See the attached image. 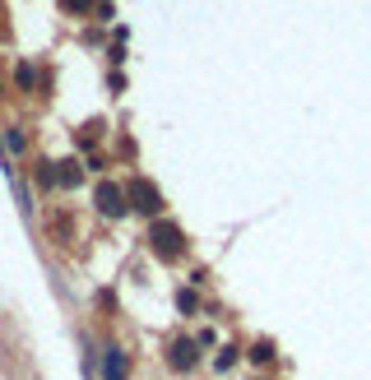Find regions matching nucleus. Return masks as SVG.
<instances>
[{"label":"nucleus","mask_w":371,"mask_h":380,"mask_svg":"<svg viewBox=\"0 0 371 380\" xmlns=\"http://www.w3.org/2000/svg\"><path fill=\"white\" fill-rule=\"evenodd\" d=\"M93 204H98L102 218H125V209H130V204H125V190L116 186V181H102L98 195H93Z\"/></svg>","instance_id":"3"},{"label":"nucleus","mask_w":371,"mask_h":380,"mask_svg":"<svg viewBox=\"0 0 371 380\" xmlns=\"http://www.w3.org/2000/svg\"><path fill=\"white\" fill-rule=\"evenodd\" d=\"M168 362L177 371H195L200 367V348H195V338H177V343L168 348Z\"/></svg>","instance_id":"4"},{"label":"nucleus","mask_w":371,"mask_h":380,"mask_svg":"<svg viewBox=\"0 0 371 380\" xmlns=\"http://www.w3.org/2000/svg\"><path fill=\"white\" fill-rule=\"evenodd\" d=\"M125 376H130V357L121 348H107L102 353V380H125Z\"/></svg>","instance_id":"5"},{"label":"nucleus","mask_w":371,"mask_h":380,"mask_svg":"<svg viewBox=\"0 0 371 380\" xmlns=\"http://www.w3.org/2000/svg\"><path fill=\"white\" fill-rule=\"evenodd\" d=\"M23 144H28V134H23L19 125H10V134H5V148H10V153H23Z\"/></svg>","instance_id":"8"},{"label":"nucleus","mask_w":371,"mask_h":380,"mask_svg":"<svg viewBox=\"0 0 371 380\" xmlns=\"http://www.w3.org/2000/svg\"><path fill=\"white\" fill-rule=\"evenodd\" d=\"M218 371H227V367H237V348H223V353H218V362H214Z\"/></svg>","instance_id":"9"},{"label":"nucleus","mask_w":371,"mask_h":380,"mask_svg":"<svg viewBox=\"0 0 371 380\" xmlns=\"http://www.w3.org/2000/svg\"><path fill=\"white\" fill-rule=\"evenodd\" d=\"M125 200L135 204L139 213H149V218H158V213H163V190H158L149 177H135V181H130V186H125Z\"/></svg>","instance_id":"1"},{"label":"nucleus","mask_w":371,"mask_h":380,"mask_svg":"<svg viewBox=\"0 0 371 380\" xmlns=\"http://www.w3.org/2000/svg\"><path fill=\"white\" fill-rule=\"evenodd\" d=\"M14 84H19V93H33L37 89V65H33V61H19V65H14Z\"/></svg>","instance_id":"6"},{"label":"nucleus","mask_w":371,"mask_h":380,"mask_svg":"<svg viewBox=\"0 0 371 380\" xmlns=\"http://www.w3.org/2000/svg\"><path fill=\"white\" fill-rule=\"evenodd\" d=\"M149 241H153V255L158 260H177L186 251V236H181L177 223H153L149 227Z\"/></svg>","instance_id":"2"},{"label":"nucleus","mask_w":371,"mask_h":380,"mask_svg":"<svg viewBox=\"0 0 371 380\" xmlns=\"http://www.w3.org/2000/svg\"><path fill=\"white\" fill-rule=\"evenodd\" d=\"M61 5H65L70 14H84V10H89V5H93V0H61Z\"/></svg>","instance_id":"12"},{"label":"nucleus","mask_w":371,"mask_h":380,"mask_svg":"<svg viewBox=\"0 0 371 380\" xmlns=\"http://www.w3.org/2000/svg\"><path fill=\"white\" fill-rule=\"evenodd\" d=\"M79 181H84V172H79V163H75V158H65V163H61V172H56V186L75 190Z\"/></svg>","instance_id":"7"},{"label":"nucleus","mask_w":371,"mask_h":380,"mask_svg":"<svg viewBox=\"0 0 371 380\" xmlns=\"http://www.w3.org/2000/svg\"><path fill=\"white\" fill-rule=\"evenodd\" d=\"M270 357H274L270 343H256V348H251V362H270Z\"/></svg>","instance_id":"11"},{"label":"nucleus","mask_w":371,"mask_h":380,"mask_svg":"<svg viewBox=\"0 0 371 380\" xmlns=\"http://www.w3.org/2000/svg\"><path fill=\"white\" fill-rule=\"evenodd\" d=\"M177 306H181V311H195V292L181 288V292H177Z\"/></svg>","instance_id":"10"}]
</instances>
